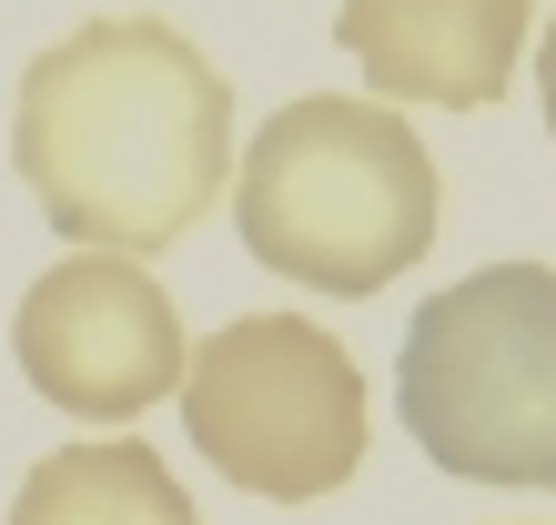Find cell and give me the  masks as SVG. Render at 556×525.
Masks as SVG:
<instances>
[{
	"instance_id": "6da1fadb",
	"label": "cell",
	"mask_w": 556,
	"mask_h": 525,
	"mask_svg": "<svg viewBox=\"0 0 556 525\" xmlns=\"http://www.w3.org/2000/svg\"><path fill=\"white\" fill-rule=\"evenodd\" d=\"M11 162L72 253H173L233 172V81L173 21H81L30 51Z\"/></svg>"
},
{
	"instance_id": "ba28073f",
	"label": "cell",
	"mask_w": 556,
	"mask_h": 525,
	"mask_svg": "<svg viewBox=\"0 0 556 525\" xmlns=\"http://www.w3.org/2000/svg\"><path fill=\"white\" fill-rule=\"evenodd\" d=\"M536 91H546V131H556V21H546V41H536Z\"/></svg>"
},
{
	"instance_id": "3957f363",
	"label": "cell",
	"mask_w": 556,
	"mask_h": 525,
	"mask_svg": "<svg viewBox=\"0 0 556 525\" xmlns=\"http://www.w3.org/2000/svg\"><path fill=\"white\" fill-rule=\"evenodd\" d=\"M395 405L455 485L556 496V262H485L405 323Z\"/></svg>"
},
{
	"instance_id": "7a4b0ae2",
	"label": "cell",
	"mask_w": 556,
	"mask_h": 525,
	"mask_svg": "<svg viewBox=\"0 0 556 525\" xmlns=\"http://www.w3.org/2000/svg\"><path fill=\"white\" fill-rule=\"evenodd\" d=\"M435 152L405 112L304 91L283 102L253 152L233 162V222L243 253L314 293H384L435 243Z\"/></svg>"
},
{
	"instance_id": "8992f818",
	"label": "cell",
	"mask_w": 556,
	"mask_h": 525,
	"mask_svg": "<svg viewBox=\"0 0 556 525\" xmlns=\"http://www.w3.org/2000/svg\"><path fill=\"white\" fill-rule=\"evenodd\" d=\"M334 41L384 102L485 112L527 61V0H334Z\"/></svg>"
},
{
	"instance_id": "5b68a950",
	"label": "cell",
	"mask_w": 556,
	"mask_h": 525,
	"mask_svg": "<svg viewBox=\"0 0 556 525\" xmlns=\"http://www.w3.org/2000/svg\"><path fill=\"white\" fill-rule=\"evenodd\" d=\"M21 384L81 424H132L162 394H182V313L142 273V253H61L11 313Z\"/></svg>"
},
{
	"instance_id": "277c9868",
	"label": "cell",
	"mask_w": 556,
	"mask_h": 525,
	"mask_svg": "<svg viewBox=\"0 0 556 525\" xmlns=\"http://www.w3.org/2000/svg\"><path fill=\"white\" fill-rule=\"evenodd\" d=\"M182 435L223 485L264 505H314L365 465V374L344 334L304 313L213 323L182 364Z\"/></svg>"
},
{
	"instance_id": "52a82bcc",
	"label": "cell",
	"mask_w": 556,
	"mask_h": 525,
	"mask_svg": "<svg viewBox=\"0 0 556 525\" xmlns=\"http://www.w3.org/2000/svg\"><path fill=\"white\" fill-rule=\"evenodd\" d=\"M11 525H203L192 496L173 485L152 445L132 435H102V445H61L21 475Z\"/></svg>"
}]
</instances>
